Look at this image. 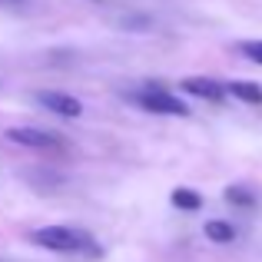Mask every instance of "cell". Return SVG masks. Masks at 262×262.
<instances>
[{
	"mask_svg": "<svg viewBox=\"0 0 262 262\" xmlns=\"http://www.w3.org/2000/svg\"><path fill=\"white\" fill-rule=\"evenodd\" d=\"M179 86H183L186 93L199 96V100H209V103H223V93H226V90L219 86L216 80H209V77H186Z\"/></svg>",
	"mask_w": 262,
	"mask_h": 262,
	"instance_id": "cell-4",
	"label": "cell"
},
{
	"mask_svg": "<svg viewBox=\"0 0 262 262\" xmlns=\"http://www.w3.org/2000/svg\"><path fill=\"white\" fill-rule=\"evenodd\" d=\"M173 206L176 209H199L203 206V196H199L196 189H186V186H179V189H173Z\"/></svg>",
	"mask_w": 262,
	"mask_h": 262,
	"instance_id": "cell-7",
	"label": "cell"
},
{
	"mask_svg": "<svg viewBox=\"0 0 262 262\" xmlns=\"http://www.w3.org/2000/svg\"><path fill=\"white\" fill-rule=\"evenodd\" d=\"M226 90H229L236 100H243V103H262V86L249 83V80H236V83H229Z\"/></svg>",
	"mask_w": 262,
	"mask_h": 262,
	"instance_id": "cell-6",
	"label": "cell"
},
{
	"mask_svg": "<svg viewBox=\"0 0 262 262\" xmlns=\"http://www.w3.org/2000/svg\"><path fill=\"white\" fill-rule=\"evenodd\" d=\"M10 136L13 143H20V146H37V149H50V146H57V136L53 133H43V129H30V126H17V129H10Z\"/></svg>",
	"mask_w": 262,
	"mask_h": 262,
	"instance_id": "cell-5",
	"label": "cell"
},
{
	"mask_svg": "<svg viewBox=\"0 0 262 262\" xmlns=\"http://www.w3.org/2000/svg\"><path fill=\"white\" fill-rule=\"evenodd\" d=\"M33 243L50 252H83L90 246V236L77 229H67V226H43V229L33 232Z\"/></svg>",
	"mask_w": 262,
	"mask_h": 262,
	"instance_id": "cell-1",
	"label": "cell"
},
{
	"mask_svg": "<svg viewBox=\"0 0 262 262\" xmlns=\"http://www.w3.org/2000/svg\"><path fill=\"white\" fill-rule=\"evenodd\" d=\"M206 236H209L212 243H232V239H236V229H232L229 223L212 219V223H206Z\"/></svg>",
	"mask_w": 262,
	"mask_h": 262,
	"instance_id": "cell-8",
	"label": "cell"
},
{
	"mask_svg": "<svg viewBox=\"0 0 262 262\" xmlns=\"http://www.w3.org/2000/svg\"><path fill=\"white\" fill-rule=\"evenodd\" d=\"M243 53L249 60H256V63H262V40H246V43H243Z\"/></svg>",
	"mask_w": 262,
	"mask_h": 262,
	"instance_id": "cell-10",
	"label": "cell"
},
{
	"mask_svg": "<svg viewBox=\"0 0 262 262\" xmlns=\"http://www.w3.org/2000/svg\"><path fill=\"white\" fill-rule=\"evenodd\" d=\"M136 103H140L143 110H149V113H163V116H186L189 113V106H186L179 96L173 93H166L163 86H156V83H146L136 93Z\"/></svg>",
	"mask_w": 262,
	"mask_h": 262,
	"instance_id": "cell-2",
	"label": "cell"
},
{
	"mask_svg": "<svg viewBox=\"0 0 262 262\" xmlns=\"http://www.w3.org/2000/svg\"><path fill=\"white\" fill-rule=\"evenodd\" d=\"M37 100L43 103L47 110H53L57 116H67V120H77V116L83 113V103H80L77 96H70V93H57V90H43V93H37Z\"/></svg>",
	"mask_w": 262,
	"mask_h": 262,
	"instance_id": "cell-3",
	"label": "cell"
},
{
	"mask_svg": "<svg viewBox=\"0 0 262 262\" xmlns=\"http://www.w3.org/2000/svg\"><path fill=\"white\" fill-rule=\"evenodd\" d=\"M226 199H229L232 206H252V203H256V199H252V192L243 189V186H229V189H226Z\"/></svg>",
	"mask_w": 262,
	"mask_h": 262,
	"instance_id": "cell-9",
	"label": "cell"
}]
</instances>
